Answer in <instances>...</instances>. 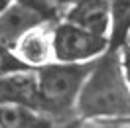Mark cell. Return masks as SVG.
I'll use <instances>...</instances> for the list:
<instances>
[{
  "mask_svg": "<svg viewBox=\"0 0 130 128\" xmlns=\"http://www.w3.org/2000/svg\"><path fill=\"white\" fill-rule=\"evenodd\" d=\"M81 118H130V89L124 81L118 49L95 59L75 101Z\"/></svg>",
  "mask_w": 130,
  "mask_h": 128,
  "instance_id": "1",
  "label": "cell"
},
{
  "mask_svg": "<svg viewBox=\"0 0 130 128\" xmlns=\"http://www.w3.org/2000/svg\"><path fill=\"white\" fill-rule=\"evenodd\" d=\"M95 59L85 63L51 61L47 65L34 69L36 89H38V110L53 114V116H65L71 110H75L77 95Z\"/></svg>",
  "mask_w": 130,
  "mask_h": 128,
  "instance_id": "2",
  "label": "cell"
},
{
  "mask_svg": "<svg viewBox=\"0 0 130 128\" xmlns=\"http://www.w3.org/2000/svg\"><path fill=\"white\" fill-rule=\"evenodd\" d=\"M61 12L45 0H8L0 6V43L14 49L30 30L51 24Z\"/></svg>",
  "mask_w": 130,
  "mask_h": 128,
  "instance_id": "3",
  "label": "cell"
},
{
  "mask_svg": "<svg viewBox=\"0 0 130 128\" xmlns=\"http://www.w3.org/2000/svg\"><path fill=\"white\" fill-rule=\"evenodd\" d=\"M51 47L53 59L59 63H85L108 49V38L61 20L51 28Z\"/></svg>",
  "mask_w": 130,
  "mask_h": 128,
  "instance_id": "4",
  "label": "cell"
},
{
  "mask_svg": "<svg viewBox=\"0 0 130 128\" xmlns=\"http://www.w3.org/2000/svg\"><path fill=\"white\" fill-rule=\"evenodd\" d=\"M2 104H16L38 110V89L34 69L0 75V106Z\"/></svg>",
  "mask_w": 130,
  "mask_h": 128,
  "instance_id": "5",
  "label": "cell"
},
{
  "mask_svg": "<svg viewBox=\"0 0 130 128\" xmlns=\"http://www.w3.org/2000/svg\"><path fill=\"white\" fill-rule=\"evenodd\" d=\"M14 53L30 69H38L41 65L55 61L53 59V47H51V30H47V26L30 30L16 41Z\"/></svg>",
  "mask_w": 130,
  "mask_h": 128,
  "instance_id": "6",
  "label": "cell"
},
{
  "mask_svg": "<svg viewBox=\"0 0 130 128\" xmlns=\"http://www.w3.org/2000/svg\"><path fill=\"white\" fill-rule=\"evenodd\" d=\"M108 49H116L130 36V0H108Z\"/></svg>",
  "mask_w": 130,
  "mask_h": 128,
  "instance_id": "7",
  "label": "cell"
},
{
  "mask_svg": "<svg viewBox=\"0 0 130 128\" xmlns=\"http://www.w3.org/2000/svg\"><path fill=\"white\" fill-rule=\"evenodd\" d=\"M0 128H51V122L43 118L38 110L16 104H2Z\"/></svg>",
  "mask_w": 130,
  "mask_h": 128,
  "instance_id": "8",
  "label": "cell"
},
{
  "mask_svg": "<svg viewBox=\"0 0 130 128\" xmlns=\"http://www.w3.org/2000/svg\"><path fill=\"white\" fill-rule=\"evenodd\" d=\"M18 71H30V67L18 59V55L14 53V49H10V47H6V45L0 43V75L18 73Z\"/></svg>",
  "mask_w": 130,
  "mask_h": 128,
  "instance_id": "9",
  "label": "cell"
},
{
  "mask_svg": "<svg viewBox=\"0 0 130 128\" xmlns=\"http://www.w3.org/2000/svg\"><path fill=\"white\" fill-rule=\"evenodd\" d=\"M118 59H120V69H122V75H124V81L130 89V43L128 41L118 47Z\"/></svg>",
  "mask_w": 130,
  "mask_h": 128,
  "instance_id": "10",
  "label": "cell"
},
{
  "mask_svg": "<svg viewBox=\"0 0 130 128\" xmlns=\"http://www.w3.org/2000/svg\"><path fill=\"white\" fill-rule=\"evenodd\" d=\"M45 2H49L51 6H55V8L59 10V12H65V10L69 8L71 4H75L77 0H45Z\"/></svg>",
  "mask_w": 130,
  "mask_h": 128,
  "instance_id": "11",
  "label": "cell"
}]
</instances>
